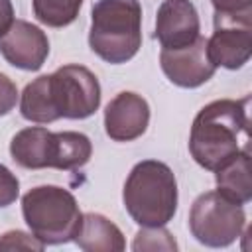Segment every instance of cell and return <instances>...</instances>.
<instances>
[{
    "instance_id": "obj_10",
    "label": "cell",
    "mask_w": 252,
    "mask_h": 252,
    "mask_svg": "<svg viewBox=\"0 0 252 252\" xmlns=\"http://www.w3.org/2000/svg\"><path fill=\"white\" fill-rule=\"evenodd\" d=\"M0 53L18 69L37 71L49 55V39L41 28L26 20H14L0 35Z\"/></svg>"
},
{
    "instance_id": "obj_17",
    "label": "cell",
    "mask_w": 252,
    "mask_h": 252,
    "mask_svg": "<svg viewBox=\"0 0 252 252\" xmlns=\"http://www.w3.org/2000/svg\"><path fill=\"white\" fill-rule=\"evenodd\" d=\"M43 248L45 244L41 240L22 230H10L0 236V250H43Z\"/></svg>"
},
{
    "instance_id": "obj_15",
    "label": "cell",
    "mask_w": 252,
    "mask_h": 252,
    "mask_svg": "<svg viewBox=\"0 0 252 252\" xmlns=\"http://www.w3.org/2000/svg\"><path fill=\"white\" fill-rule=\"evenodd\" d=\"M83 0H33L35 18L49 28H65L75 22Z\"/></svg>"
},
{
    "instance_id": "obj_19",
    "label": "cell",
    "mask_w": 252,
    "mask_h": 252,
    "mask_svg": "<svg viewBox=\"0 0 252 252\" xmlns=\"http://www.w3.org/2000/svg\"><path fill=\"white\" fill-rule=\"evenodd\" d=\"M18 102V89L10 77L0 73V116L8 114Z\"/></svg>"
},
{
    "instance_id": "obj_5",
    "label": "cell",
    "mask_w": 252,
    "mask_h": 252,
    "mask_svg": "<svg viewBox=\"0 0 252 252\" xmlns=\"http://www.w3.org/2000/svg\"><path fill=\"white\" fill-rule=\"evenodd\" d=\"M12 159L26 169H79L93 154L91 140L81 132H49L41 126L20 130L10 142Z\"/></svg>"
},
{
    "instance_id": "obj_12",
    "label": "cell",
    "mask_w": 252,
    "mask_h": 252,
    "mask_svg": "<svg viewBox=\"0 0 252 252\" xmlns=\"http://www.w3.org/2000/svg\"><path fill=\"white\" fill-rule=\"evenodd\" d=\"M150 122V106L144 96L124 91L104 108V130L114 142H132L140 138Z\"/></svg>"
},
{
    "instance_id": "obj_7",
    "label": "cell",
    "mask_w": 252,
    "mask_h": 252,
    "mask_svg": "<svg viewBox=\"0 0 252 252\" xmlns=\"http://www.w3.org/2000/svg\"><path fill=\"white\" fill-rule=\"evenodd\" d=\"M246 215L242 205L224 197L220 191L199 195L189 211V230L205 246L224 248L244 230Z\"/></svg>"
},
{
    "instance_id": "obj_9",
    "label": "cell",
    "mask_w": 252,
    "mask_h": 252,
    "mask_svg": "<svg viewBox=\"0 0 252 252\" xmlns=\"http://www.w3.org/2000/svg\"><path fill=\"white\" fill-rule=\"evenodd\" d=\"M161 71L165 77L183 89H197L207 83L217 67L209 59L207 51V37H197L191 45L179 49H161L159 53Z\"/></svg>"
},
{
    "instance_id": "obj_16",
    "label": "cell",
    "mask_w": 252,
    "mask_h": 252,
    "mask_svg": "<svg viewBox=\"0 0 252 252\" xmlns=\"http://www.w3.org/2000/svg\"><path fill=\"white\" fill-rule=\"evenodd\" d=\"M132 248L136 252H140V250H177V244L165 228L144 226V230H140L136 234Z\"/></svg>"
},
{
    "instance_id": "obj_14",
    "label": "cell",
    "mask_w": 252,
    "mask_h": 252,
    "mask_svg": "<svg viewBox=\"0 0 252 252\" xmlns=\"http://www.w3.org/2000/svg\"><path fill=\"white\" fill-rule=\"evenodd\" d=\"M217 191L232 199L238 205H246L252 199V181H250V148L240 150L232 159L217 169Z\"/></svg>"
},
{
    "instance_id": "obj_6",
    "label": "cell",
    "mask_w": 252,
    "mask_h": 252,
    "mask_svg": "<svg viewBox=\"0 0 252 252\" xmlns=\"http://www.w3.org/2000/svg\"><path fill=\"white\" fill-rule=\"evenodd\" d=\"M22 215L32 234L45 246L73 240L83 219L73 193L57 185L30 189L22 197Z\"/></svg>"
},
{
    "instance_id": "obj_8",
    "label": "cell",
    "mask_w": 252,
    "mask_h": 252,
    "mask_svg": "<svg viewBox=\"0 0 252 252\" xmlns=\"http://www.w3.org/2000/svg\"><path fill=\"white\" fill-rule=\"evenodd\" d=\"M248 14H215V32L207 39L209 59L215 67L240 69L252 53V26Z\"/></svg>"
},
{
    "instance_id": "obj_11",
    "label": "cell",
    "mask_w": 252,
    "mask_h": 252,
    "mask_svg": "<svg viewBox=\"0 0 252 252\" xmlns=\"http://www.w3.org/2000/svg\"><path fill=\"white\" fill-rule=\"evenodd\" d=\"M201 32L199 14L189 0H163L156 14V37L161 49L191 45Z\"/></svg>"
},
{
    "instance_id": "obj_2",
    "label": "cell",
    "mask_w": 252,
    "mask_h": 252,
    "mask_svg": "<svg viewBox=\"0 0 252 252\" xmlns=\"http://www.w3.org/2000/svg\"><path fill=\"white\" fill-rule=\"evenodd\" d=\"M248 104L250 96L219 98L199 110L189 134V152L201 167L217 171L240 150L250 148Z\"/></svg>"
},
{
    "instance_id": "obj_21",
    "label": "cell",
    "mask_w": 252,
    "mask_h": 252,
    "mask_svg": "<svg viewBox=\"0 0 252 252\" xmlns=\"http://www.w3.org/2000/svg\"><path fill=\"white\" fill-rule=\"evenodd\" d=\"M14 22V8L10 0H0V35L10 28Z\"/></svg>"
},
{
    "instance_id": "obj_3",
    "label": "cell",
    "mask_w": 252,
    "mask_h": 252,
    "mask_svg": "<svg viewBox=\"0 0 252 252\" xmlns=\"http://www.w3.org/2000/svg\"><path fill=\"white\" fill-rule=\"evenodd\" d=\"M122 199L134 222L140 226H163L177 211L175 175L163 161H138L124 183Z\"/></svg>"
},
{
    "instance_id": "obj_13",
    "label": "cell",
    "mask_w": 252,
    "mask_h": 252,
    "mask_svg": "<svg viewBox=\"0 0 252 252\" xmlns=\"http://www.w3.org/2000/svg\"><path fill=\"white\" fill-rule=\"evenodd\" d=\"M73 240L85 252H120L126 246L120 228L98 213L83 215Z\"/></svg>"
},
{
    "instance_id": "obj_4",
    "label": "cell",
    "mask_w": 252,
    "mask_h": 252,
    "mask_svg": "<svg viewBox=\"0 0 252 252\" xmlns=\"http://www.w3.org/2000/svg\"><path fill=\"white\" fill-rule=\"evenodd\" d=\"M91 49L106 63L130 61L142 47V6L138 0H96L91 12Z\"/></svg>"
},
{
    "instance_id": "obj_18",
    "label": "cell",
    "mask_w": 252,
    "mask_h": 252,
    "mask_svg": "<svg viewBox=\"0 0 252 252\" xmlns=\"http://www.w3.org/2000/svg\"><path fill=\"white\" fill-rule=\"evenodd\" d=\"M20 193V181L18 177L0 163V207H8L18 199Z\"/></svg>"
},
{
    "instance_id": "obj_1",
    "label": "cell",
    "mask_w": 252,
    "mask_h": 252,
    "mask_svg": "<svg viewBox=\"0 0 252 252\" xmlns=\"http://www.w3.org/2000/svg\"><path fill=\"white\" fill-rule=\"evenodd\" d=\"M100 106V85L93 71L83 65H63L51 75H41L26 85L20 112L35 124L59 118L83 120Z\"/></svg>"
},
{
    "instance_id": "obj_20",
    "label": "cell",
    "mask_w": 252,
    "mask_h": 252,
    "mask_svg": "<svg viewBox=\"0 0 252 252\" xmlns=\"http://www.w3.org/2000/svg\"><path fill=\"white\" fill-rule=\"evenodd\" d=\"M215 14H248L252 12L250 0H211Z\"/></svg>"
}]
</instances>
